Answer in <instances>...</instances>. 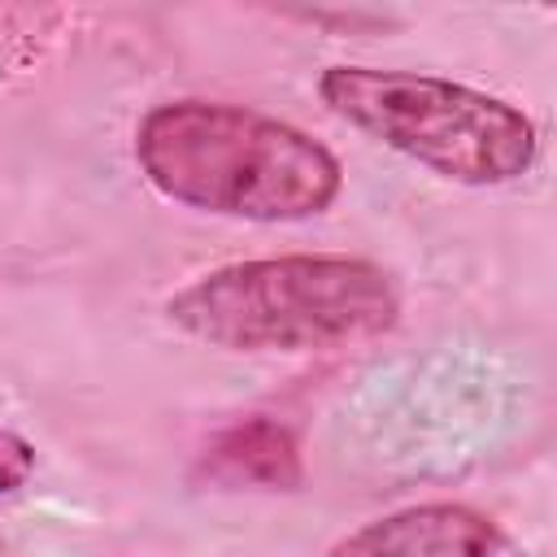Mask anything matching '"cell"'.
I'll list each match as a JSON object with an SVG mask.
<instances>
[{
  "label": "cell",
  "instance_id": "obj_1",
  "mask_svg": "<svg viewBox=\"0 0 557 557\" xmlns=\"http://www.w3.org/2000/svg\"><path fill=\"white\" fill-rule=\"evenodd\" d=\"M135 161L161 196L222 218L300 222L339 196L326 144L222 100L157 104L135 131Z\"/></svg>",
  "mask_w": 557,
  "mask_h": 557
},
{
  "label": "cell",
  "instance_id": "obj_2",
  "mask_svg": "<svg viewBox=\"0 0 557 557\" xmlns=\"http://www.w3.org/2000/svg\"><path fill=\"white\" fill-rule=\"evenodd\" d=\"M165 313L226 352H309L392 331L400 296L387 270L361 257H265L200 274Z\"/></svg>",
  "mask_w": 557,
  "mask_h": 557
},
{
  "label": "cell",
  "instance_id": "obj_3",
  "mask_svg": "<svg viewBox=\"0 0 557 557\" xmlns=\"http://www.w3.org/2000/svg\"><path fill=\"white\" fill-rule=\"evenodd\" d=\"M318 91L348 126L453 183H509L535 161V126L522 109L435 74L331 65Z\"/></svg>",
  "mask_w": 557,
  "mask_h": 557
},
{
  "label": "cell",
  "instance_id": "obj_4",
  "mask_svg": "<svg viewBox=\"0 0 557 557\" xmlns=\"http://www.w3.org/2000/svg\"><path fill=\"white\" fill-rule=\"evenodd\" d=\"M331 557H522L513 540L470 505H413L344 535Z\"/></svg>",
  "mask_w": 557,
  "mask_h": 557
},
{
  "label": "cell",
  "instance_id": "obj_5",
  "mask_svg": "<svg viewBox=\"0 0 557 557\" xmlns=\"http://www.w3.org/2000/svg\"><path fill=\"white\" fill-rule=\"evenodd\" d=\"M209 470L226 483H261V487H296L300 483V457H296L292 435L265 418L231 426L213 444Z\"/></svg>",
  "mask_w": 557,
  "mask_h": 557
},
{
  "label": "cell",
  "instance_id": "obj_6",
  "mask_svg": "<svg viewBox=\"0 0 557 557\" xmlns=\"http://www.w3.org/2000/svg\"><path fill=\"white\" fill-rule=\"evenodd\" d=\"M30 466H35L30 444H26L17 431H4V426H0V492L22 487L26 474H30Z\"/></svg>",
  "mask_w": 557,
  "mask_h": 557
}]
</instances>
